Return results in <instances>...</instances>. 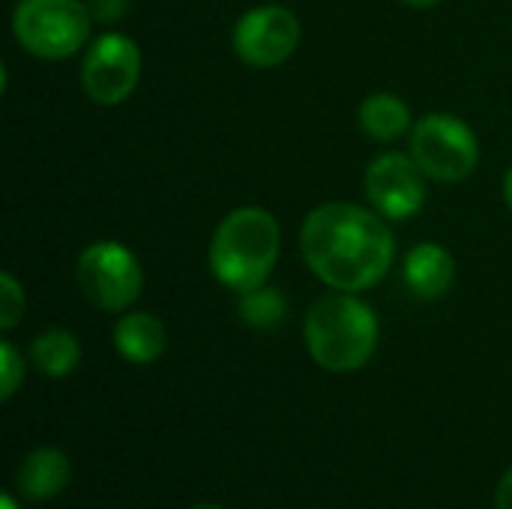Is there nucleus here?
I'll return each instance as SVG.
<instances>
[{
    "label": "nucleus",
    "mask_w": 512,
    "mask_h": 509,
    "mask_svg": "<svg viewBox=\"0 0 512 509\" xmlns=\"http://www.w3.org/2000/svg\"><path fill=\"white\" fill-rule=\"evenodd\" d=\"M309 270L333 291H369L393 267L396 240L378 210L351 201L315 207L300 231Z\"/></svg>",
    "instance_id": "f257e3e1"
},
{
    "label": "nucleus",
    "mask_w": 512,
    "mask_h": 509,
    "mask_svg": "<svg viewBox=\"0 0 512 509\" xmlns=\"http://www.w3.org/2000/svg\"><path fill=\"white\" fill-rule=\"evenodd\" d=\"M282 249V231L270 210L237 207L231 210L210 240L213 276L237 294L267 285Z\"/></svg>",
    "instance_id": "f03ea898"
},
{
    "label": "nucleus",
    "mask_w": 512,
    "mask_h": 509,
    "mask_svg": "<svg viewBox=\"0 0 512 509\" xmlns=\"http://www.w3.org/2000/svg\"><path fill=\"white\" fill-rule=\"evenodd\" d=\"M378 315L369 303L348 291L321 297L303 324L309 357L336 375L363 369L378 348Z\"/></svg>",
    "instance_id": "7ed1b4c3"
},
{
    "label": "nucleus",
    "mask_w": 512,
    "mask_h": 509,
    "mask_svg": "<svg viewBox=\"0 0 512 509\" xmlns=\"http://www.w3.org/2000/svg\"><path fill=\"white\" fill-rule=\"evenodd\" d=\"M93 15L84 0H18L12 33L39 60H66L84 48Z\"/></svg>",
    "instance_id": "20e7f679"
},
{
    "label": "nucleus",
    "mask_w": 512,
    "mask_h": 509,
    "mask_svg": "<svg viewBox=\"0 0 512 509\" xmlns=\"http://www.w3.org/2000/svg\"><path fill=\"white\" fill-rule=\"evenodd\" d=\"M411 156L429 180H468L480 162V141L474 129L453 114H426L411 129Z\"/></svg>",
    "instance_id": "39448f33"
},
{
    "label": "nucleus",
    "mask_w": 512,
    "mask_h": 509,
    "mask_svg": "<svg viewBox=\"0 0 512 509\" xmlns=\"http://www.w3.org/2000/svg\"><path fill=\"white\" fill-rule=\"evenodd\" d=\"M75 279L81 294L105 309V312H123L129 309L144 288V270L135 252L117 240H99L90 243L78 255Z\"/></svg>",
    "instance_id": "423d86ee"
},
{
    "label": "nucleus",
    "mask_w": 512,
    "mask_h": 509,
    "mask_svg": "<svg viewBox=\"0 0 512 509\" xmlns=\"http://www.w3.org/2000/svg\"><path fill=\"white\" fill-rule=\"evenodd\" d=\"M300 45V21L279 3H264L240 15L231 33L234 54L255 69H273L291 60Z\"/></svg>",
    "instance_id": "0eeeda50"
},
{
    "label": "nucleus",
    "mask_w": 512,
    "mask_h": 509,
    "mask_svg": "<svg viewBox=\"0 0 512 509\" xmlns=\"http://www.w3.org/2000/svg\"><path fill=\"white\" fill-rule=\"evenodd\" d=\"M141 78V51L123 33H102L81 63V87L96 105H120Z\"/></svg>",
    "instance_id": "6e6552de"
},
{
    "label": "nucleus",
    "mask_w": 512,
    "mask_h": 509,
    "mask_svg": "<svg viewBox=\"0 0 512 509\" xmlns=\"http://www.w3.org/2000/svg\"><path fill=\"white\" fill-rule=\"evenodd\" d=\"M426 174L408 153H381L366 168V195L372 207L393 222L411 219L426 204Z\"/></svg>",
    "instance_id": "1a4fd4ad"
},
{
    "label": "nucleus",
    "mask_w": 512,
    "mask_h": 509,
    "mask_svg": "<svg viewBox=\"0 0 512 509\" xmlns=\"http://www.w3.org/2000/svg\"><path fill=\"white\" fill-rule=\"evenodd\" d=\"M405 282L420 300H441L456 282V258L441 243H417L405 258Z\"/></svg>",
    "instance_id": "9d476101"
},
{
    "label": "nucleus",
    "mask_w": 512,
    "mask_h": 509,
    "mask_svg": "<svg viewBox=\"0 0 512 509\" xmlns=\"http://www.w3.org/2000/svg\"><path fill=\"white\" fill-rule=\"evenodd\" d=\"M69 480H72V465H69V459H66L60 450H54V447H39V450H33V453L21 462L18 474H15L18 492H21L27 501H36V504L57 498V495L69 486Z\"/></svg>",
    "instance_id": "9b49d317"
},
{
    "label": "nucleus",
    "mask_w": 512,
    "mask_h": 509,
    "mask_svg": "<svg viewBox=\"0 0 512 509\" xmlns=\"http://www.w3.org/2000/svg\"><path fill=\"white\" fill-rule=\"evenodd\" d=\"M114 348L135 366L156 363L168 348L165 324L150 312H129L114 324Z\"/></svg>",
    "instance_id": "f8f14e48"
},
{
    "label": "nucleus",
    "mask_w": 512,
    "mask_h": 509,
    "mask_svg": "<svg viewBox=\"0 0 512 509\" xmlns=\"http://www.w3.org/2000/svg\"><path fill=\"white\" fill-rule=\"evenodd\" d=\"M357 120H360V129L372 141H381V144L396 141V138L408 135V129H414L408 102L402 96H396V93H387V90L366 96L363 105H360Z\"/></svg>",
    "instance_id": "ddd939ff"
},
{
    "label": "nucleus",
    "mask_w": 512,
    "mask_h": 509,
    "mask_svg": "<svg viewBox=\"0 0 512 509\" xmlns=\"http://www.w3.org/2000/svg\"><path fill=\"white\" fill-rule=\"evenodd\" d=\"M30 360L45 378H66L81 363V345L69 330L51 327L39 333L30 345Z\"/></svg>",
    "instance_id": "4468645a"
},
{
    "label": "nucleus",
    "mask_w": 512,
    "mask_h": 509,
    "mask_svg": "<svg viewBox=\"0 0 512 509\" xmlns=\"http://www.w3.org/2000/svg\"><path fill=\"white\" fill-rule=\"evenodd\" d=\"M288 312V303L282 297L279 288H270V285H261L255 291H246L240 294V318L255 327V330H273L282 324Z\"/></svg>",
    "instance_id": "2eb2a0df"
},
{
    "label": "nucleus",
    "mask_w": 512,
    "mask_h": 509,
    "mask_svg": "<svg viewBox=\"0 0 512 509\" xmlns=\"http://www.w3.org/2000/svg\"><path fill=\"white\" fill-rule=\"evenodd\" d=\"M24 381V357L12 342H0V399L9 402Z\"/></svg>",
    "instance_id": "dca6fc26"
},
{
    "label": "nucleus",
    "mask_w": 512,
    "mask_h": 509,
    "mask_svg": "<svg viewBox=\"0 0 512 509\" xmlns=\"http://www.w3.org/2000/svg\"><path fill=\"white\" fill-rule=\"evenodd\" d=\"M24 315V288L12 273H0V330H12Z\"/></svg>",
    "instance_id": "f3484780"
},
{
    "label": "nucleus",
    "mask_w": 512,
    "mask_h": 509,
    "mask_svg": "<svg viewBox=\"0 0 512 509\" xmlns=\"http://www.w3.org/2000/svg\"><path fill=\"white\" fill-rule=\"evenodd\" d=\"M84 3H87L93 21H99V24H114L129 12V0H84Z\"/></svg>",
    "instance_id": "a211bd4d"
},
{
    "label": "nucleus",
    "mask_w": 512,
    "mask_h": 509,
    "mask_svg": "<svg viewBox=\"0 0 512 509\" xmlns=\"http://www.w3.org/2000/svg\"><path fill=\"white\" fill-rule=\"evenodd\" d=\"M495 509H512V468L504 471L498 492H495Z\"/></svg>",
    "instance_id": "6ab92c4d"
},
{
    "label": "nucleus",
    "mask_w": 512,
    "mask_h": 509,
    "mask_svg": "<svg viewBox=\"0 0 512 509\" xmlns=\"http://www.w3.org/2000/svg\"><path fill=\"white\" fill-rule=\"evenodd\" d=\"M402 3H408V6H414V9H432V6H438V3H444V0H402Z\"/></svg>",
    "instance_id": "aec40b11"
},
{
    "label": "nucleus",
    "mask_w": 512,
    "mask_h": 509,
    "mask_svg": "<svg viewBox=\"0 0 512 509\" xmlns=\"http://www.w3.org/2000/svg\"><path fill=\"white\" fill-rule=\"evenodd\" d=\"M504 201H507V207L512 210V168L507 171V177H504Z\"/></svg>",
    "instance_id": "412c9836"
},
{
    "label": "nucleus",
    "mask_w": 512,
    "mask_h": 509,
    "mask_svg": "<svg viewBox=\"0 0 512 509\" xmlns=\"http://www.w3.org/2000/svg\"><path fill=\"white\" fill-rule=\"evenodd\" d=\"M0 509H21L15 504V498L12 495H0Z\"/></svg>",
    "instance_id": "4be33fe9"
},
{
    "label": "nucleus",
    "mask_w": 512,
    "mask_h": 509,
    "mask_svg": "<svg viewBox=\"0 0 512 509\" xmlns=\"http://www.w3.org/2000/svg\"><path fill=\"white\" fill-rule=\"evenodd\" d=\"M192 509H225V507H219V504H210V501H204V504H195Z\"/></svg>",
    "instance_id": "5701e85b"
}]
</instances>
